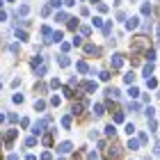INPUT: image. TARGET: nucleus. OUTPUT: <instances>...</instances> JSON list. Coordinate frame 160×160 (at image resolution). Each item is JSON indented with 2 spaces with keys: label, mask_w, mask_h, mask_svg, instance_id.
Returning a JSON list of instances; mask_svg holds the SVG:
<instances>
[{
  "label": "nucleus",
  "mask_w": 160,
  "mask_h": 160,
  "mask_svg": "<svg viewBox=\"0 0 160 160\" xmlns=\"http://www.w3.org/2000/svg\"><path fill=\"white\" fill-rule=\"evenodd\" d=\"M50 119L46 117V119H39V121H34V126H32V133L34 135H41L43 133V128H46V123H48Z\"/></svg>",
  "instance_id": "obj_2"
},
{
  "label": "nucleus",
  "mask_w": 160,
  "mask_h": 160,
  "mask_svg": "<svg viewBox=\"0 0 160 160\" xmlns=\"http://www.w3.org/2000/svg\"><path fill=\"white\" fill-rule=\"evenodd\" d=\"M41 34H43V37H53V34H55V32H53V30H50V28H48V25H43V28H41Z\"/></svg>",
  "instance_id": "obj_21"
},
{
  "label": "nucleus",
  "mask_w": 160,
  "mask_h": 160,
  "mask_svg": "<svg viewBox=\"0 0 160 160\" xmlns=\"http://www.w3.org/2000/svg\"><path fill=\"white\" fill-rule=\"evenodd\" d=\"M142 14H144V16H151V5H149V2L142 5Z\"/></svg>",
  "instance_id": "obj_23"
},
{
  "label": "nucleus",
  "mask_w": 160,
  "mask_h": 160,
  "mask_svg": "<svg viewBox=\"0 0 160 160\" xmlns=\"http://www.w3.org/2000/svg\"><path fill=\"white\" fill-rule=\"evenodd\" d=\"M69 28H71V30H76V28H78V18H69Z\"/></svg>",
  "instance_id": "obj_31"
},
{
  "label": "nucleus",
  "mask_w": 160,
  "mask_h": 160,
  "mask_svg": "<svg viewBox=\"0 0 160 160\" xmlns=\"http://www.w3.org/2000/svg\"><path fill=\"white\" fill-rule=\"evenodd\" d=\"M158 39H160V25H158Z\"/></svg>",
  "instance_id": "obj_50"
},
{
  "label": "nucleus",
  "mask_w": 160,
  "mask_h": 160,
  "mask_svg": "<svg viewBox=\"0 0 160 160\" xmlns=\"http://www.w3.org/2000/svg\"><path fill=\"white\" fill-rule=\"evenodd\" d=\"M142 48L149 50V39L144 37V34H142V37H135L133 43H130V50H142Z\"/></svg>",
  "instance_id": "obj_1"
},
{
  "label": "nucleus",
  "mask_w": 160,
  "mask_h": 160,
  "mask_svg": "<svg viewBox=\"0 0 160 160\" xmlns=\"http://www.w3.org/2000/svg\"><path fill=\"white\" fill-rule=\"evenodd\" d=\"M103 25H105V23H103V18H98V16L94 18V28H103Z\"/></svg>",
  "instance_id": "obj_30"
},
{
  "label": "nucleus",
  "mask_w": 160,
  "mask_h": 160,
  "mask_svg": "<svg viewBox=\"0 0 160 160\" xmlns=\"http://www.w3.org/2000/svg\"><path fill=\"white\" fill-rule=\"evenodd\" d=\"M112 32V23H105L103 25V34H110Z\"/></svg>",
  "instance_id": "obj_32"
},
{
  "label": "nucleus",
  "mask_w": 160,
  "mask_h": 160,
  "mask_svg": "<svg viewBox=\"0 0 160 160\" xmlns=\"http://www.w3.org/2000/svg\"><path fill=\"white\" fill-rule=\"evenodd\" d=\"M137 25H140V18H137V16H130V18L126 21V28H128V30H135Z\"/></svg>",
  "instance_id": "obj_6"
},
{
  "label": "nucleus",
  "mask_w": 160,
  "mask_h": 160,
  "mask_svg": "<svg viewBox=\"0 0 160 160\" xmlns=\"http://www.w3.org/2000/svg\"><path fill=\"white\" fill-rule=\"evenodd\" d=\"M5 140H7V144H12L14 140H16V130H9V133L5 135Z\"/></svg>",
  "instance_id": "obj_15"
},
{
  "label": "nucleus",
  "mask_w": 160,
  "mask_h": 160,
  "mask_svg": "<svg viewBox=\"0 0 160 160\" xmlns=\"http://www.w3.org/2000/svg\"><path fill=\"white\" fill-rule=\"evenodd\" d=\"M25 144H28V147H34V144H37V140H34V137H28Z\"/></svg>",
  "instance_id": "obj_37"
},
{
  "label": "nucleus",
  "mask_w": 160,
  "mask_h": 160,
  "mask_svg": "<svg viewBox=\"0 0 160 160\" xmlns=\"http://www.w3.org/2000/svg\"><path fill=\"white\" fill-rule=\"evenodd\" d=\"M62 5V0H50V7H60Z\"/></svg>",
  "instance_id": "obj_43"
},
{
  "label": "nucleus",
  "mask_w": 160,
  "mask_h": 160,
  "mask_svg": "<svg viewBox=\"0 0 160 160\" xmlns=\"http://www.w3.org/2000/svg\"><path fill=\"white\" fill-rule=\"evenodd\" d=\"M123 82H126V85H133L135 82V73H133V71H128V73L123 76Z\"/></svg>",
  "instance_id": "obj_11"
},
{
  "label": "nucleus",
  "mask_w": 160,
  "mask_h": 160,
  "mask_svg": "<svg viewBox=\"0 0 160 160\" xmlns=\"http://www.w3.org/2000/svg\"><path fill=\"white\" fill-rule=\"evenodd\" d=\"M39 64H41V57H34V60H32V67H34V69H37V67H39Z\"/></svg>",
  "instance_id": "obj_41"
},
{
  "label": "nucleus",
  "mask_w": 160,
  "mask_h": 160,
  "mask_svg": "<svg viewBox=\"0 0 160 160\" xmlns=\"http://www.w3.org/2000/svg\"><path fill=\"white\" fill-rule=\"evenodd\" d=\"M62 39H64V32H62V30H57V32L53 34V41H57V43H62Z\"/></svg>",
  "instance_id": "obj_18"
},
{
  "label": "nucleus",
  "mask_w": 160,
  "mask_h": 160,
  "mask_svg": "<svg viewBox=\"0 0 160 160\" xmlns=\"http://www.w3.org/2000/svg\"><path fill=\"white\" fill-rule=\"evenodd\" d=\"M71 149H73V144H71V142H62L60 147H57V151H60V153H69Z\"/></svg>",
  "instance_id": "obj_9"
},
{
  "label": "nucleus",
  "mask_w": 160,
  "mask_h": 160,
  "mask_svg": "<svg viewBox=\"0 0 160 160\" xmlns=\"http://www.w3.org/2000/svg\"><path fill=\"white\" fill-rule=\"evenodd\" d=\"M147 57H149V62H153V60H156V50L149 48V50H147Z\"/></svg>",
  "instance_id": "obj_27"
},
{
  "label": "nucleus",
  "mask_w": 160,
  "mask_h": 160,
  "mask_svg": "<svg viewBox=\"0 0 160 160\" xmlns=\"http://www.w3.org/2000/svg\"><path fill=\"white\" fill-rule=\"evenodd\" d=\"M28 12H30V7H28V5H21L18 7V16H28Z\"/></svg>",
  "instance_id": "obj_20"
},
{
  "label": "nucleus",
  "mask_w": 160,
  "mask_h": 160,
  "mask_svg": "<svg viewBox=\"0 0 160 160\" xmlns=\"http://www.w3.org/2000/svg\"><path fill=\"white\" fill-rule=\"evenodd\" d=\"M92 2H98V0H92Z\"/></svg>",
  "instance_id": "obj_51"
},
{
  "label": "nucleus",
  "mask_w": 160,
  "mask_h": 160,
  "mask_svg": "<svg viewBox=\"0 0 160 160\" xmlns=\"http://www.w3.org/2000/svg\"><path fill=\"white\" fill-rule=\"evenodd\" d=\"M87 160H98V156H96V151H89V153H87Z\"/></svg>",
  "instance_id": "obj_35"
},
{
  "label": "nucleus",
  "mask_w": 160,
  "mask_h": 160,
  "mask_svg": "<svg viewBox=\"0 0 160 160\" xmlns=\"http://www.w3.org/2000/svg\"><path fill=\"white\" fill-rule=\"evenodd\" d=\"M114 121H117V123L123 121V112H117V114H114Z\"/></svg>",
  "instance_id": "obj_40"
},
{
  "label": "nucleus",
  "mask_w": 160,
  "mask_h": 160,
  "mask_svg": "<svg viewBox=\"0 0 160 160\" xmlns=\"http://www.w3.org/2000/svg\"><path fill=\"white\" fill-rule=\"evenodd\" d=\"M101 80H105V82H108V80H110V71H101Z\"/></svg>",
  "instance_id": "obj_34"
},
{
  "label": "nucleus",
  "mask_w": 160,
  "mask_h": 160,
  "mask_svg": "<svg viewBox=\"0 0 160 160\" xmlns=\"http://www.w3.org/2000/svg\"><path fill=\"white\" fill-rule=\"evenodd\" d=\"M121 156V147H117V144H114V147H110V149H105V158L110 160V158H119Z\"/></svg>",
  "instance_id": "obj_3"
},
{
  "label": "nucleus",
  "mask_w": 160,
  "mask_h": 160,
  "mask_svg": "<svg viewBox=\"0 0 160 160\" xmlns=\"http://www.w3.org/2000/svg\"><path fill=\"white\" fill-rule=\"evenodd\" d=\"M16 37H18L21 41H25V39H28V34H25V30H21V28H18V30H16Z\"/></svg>",
  "instance_id": "obj_25"
},
{
  "label": "nucleus",
  "mask_w": 160,
  "mask_h": 160,
  "mask_svg": "<svg viewBox=\"0 0 160 160\" xmlns=\"http://www.w3.org/2000/svg\"><path fill=\"white\" fill-rule=\"evenodd\" d=\"M2 121H5V114H2V112H0V123H2Z\"/></svg>",
  "instance_id": "obj_49"
},
{
  "label": "nucleus",
  "mask_w": 160,
  "mask_h": 160,
  "mask_svg": "<svg viewBox=\"0 0 160 160\" xmlns=\"http://www.w3.org/2000/svg\"><path fill=\"white\" fill-rule=\"evenodd\" d=\"M110 62H112V69H121V64H123V55L114 53V55L110 57Z\"/></svg>",
  "instance_id": "obj_4"
},
{
  "label": "nucleus",
  "mask_w": 160,
  "mask_h": 160,
  "mask_svg": "<svg viewBox=\"0 0 160 160\" xmlns=\"http://www.w3.org/2000/svg\"><path fill=\"white\" fill-rule=\"evenodd\" d=\"M140 142H142V144H144V142H149V135H147V133H142V135H140Z\"/></svg>",
  "instance_id": "obj_42"
},
{
  "label": "nucleus",
  "mask_w": 160,
  "mask_h": 160,
  "mask_svg": "<svg viewBox=\"0 0 160 160\" xmlns=\"http://www.w3.org/2000/svg\"><path fill=\"white\" fill-rule=\"evenodd\" d=\"M114 133H117L114 123H110V126H105V135H108V137H114Z\"/></svg>",
  "instance_id": "obj_14"
},
{
  "label": "nucleus",
  "mask_w": 160,
  "mask_h": 160,
  "mask_svg": "<svg viewBox=\"0 0 160 160\" xmlns=\"http://www.w3.org/2000/svg\"><path fill=\"white\" fill-rule=\"evenodd\" d=\"M158 156H160V149H158Z\"/></svg>",
  "instance_id": "obj_53"
},
{
  "label": "nucleus",
  "mask_w": 160,
  "mask_h": 160,
  "mask_svg": "<svg viewBox=\"0 0 160 160\" xmlns=\"http://www.w3.org/2000/svg\"><path fill=\"white\" fill-rule=\"evenodd\" d=\"M126 133H128V137L135 135V126H133V123H126Z\"/></svg>",
  "instance_id": "obj_28"
},
{
  "label": "nucleus",
  "mask_w": 160,
  "mask_h": 160,
  "mask_svg": "<svg viewBox=\"0 0 160 160\" xmlns=\"http://www.w3.org/2000/svg\"><path fill=\"white\" fill-rule=\"evenodd\" d=\"M140 144H142L140 140H133V137H130V140H128V149L130 151H137V149H140Z\"/></svg>",
  "instance_id": "obj_10"
},
{
  "label": "nucleus",
  "mask_w": 160,
  "mask_h": 160,
  "mask_svg": "<svg viewBox=\"0 0 160 160\" xmlns=\"http://www.w3.org/2000/svg\"><path fill=\"white\" fill-rule=\"evenodd\" d=\"M14 103H23V94H14Z\"/></svg>",
  "instance_id": "obj_36"
},
{
  "label": "nucleus",
  "mask_w": 160,
  "mask_h": 160,
  "mask_svg": "<svg viewBox=\"0 0 160 160\" xmlns=\"http://www.w3.org/2000/svg\"><path fill=\"white\" fill-rule=\"evenodd\" d=\"M94 114H96V117H101V114H103V105H101V103L94 105Z\"/></svg>",
  "instance_id": "obj_24"
},
{
  "label": "nucleus",
  "mask_w": 160,
  "mask_h": 160,
  "mask_svg": "<svg viewBox=\"0 0 160 160\" xmlns=\"http://www.w3.org/2000/svg\"><path fill=\"white\" fill-rule=\"evenodd\" d=\"M25 160H37V156H28Z\"/></svg>",
  "instance_id": "obj_48"
},
{
  "label": "nucleus",
  "mask_w": 160,
  "mask_h": 160,
  "mask_svg": "<svg viewBox=\"0 0 160 160\" xmlns=\"http://www.w3.org/2000/svg\"><path fill=\"white\" fill-rule=\"evenodd\" d=\"M147 87H149V89H156V87H158V80H156V78H147Z\"/></svg>",
  "instance_id": "obj_17"
},
{
  "label": "nucleus",
  "mask_w": 160,
  "mask_h": 160,
  "mask_svg": "<svg viewBox=\"0 0 160 160\" xmlns=\"http://www.w3.org/2000/svg\"><path fill=\"white\" fill-rule=\"evenodd\" d=\"M50 158H53L50 153H41V160H50Z\"/></svg>",
  "instance_id": "obj_45"
},
{
  "label": "nucleus",
  "mask_w": 160,
  "mask_h": 160,
  "mask_svg": "<svg viewBox=\"0 0 160 160\" xmlns=\"http://www.w3.org/2000/svg\"><path fill=\"white\" fill-rule=\"evenodd\" d=\"M82 110H85V103H82V101L71 105V114H82Z\"/></svg>",
  "instance_id": "obj_7"
},
{
  "label": "nucleus",
  "mask_w": 160,
  "mask_h": 160,
  "mask_svg": "<svg viewBox=\"0 0 160 160\" xmlns=\"http://www.w3.org/2000/svg\"><path fill=\"white\" fill-rule=\"evenodd\" d=\"M130 96H133V98H137V96H140V92H137V87H133V85H130Z\"/></svg>",
  "instance_id": "obj_29"
},
{
  "label": "nucleus",
  "mask_w": 160,
  "mask_h": 160,
  "mask_svg": "<svg viewBox=\"0 0 160 160\" xmlns=\"http://www.w3.org/2000/svg\"><path fill=\"white\" fill-rule=\"evenodd\" d=\"M43 144H46V147L53 144V133H46V135H43Z\"/></svg>",
  "instance_id": "obj_22"
},
{
  "label": "nucleus",
  "mask_w": 160,
  "mask_h": 160,
  "mask_svg": "<svg viewBox=\"0 0 160 160\" xmlns=\"http://www.w3.org/2000/svg\"><path fill=\"white\" fill-rule=\"evenodd\" d=\"M62 126H64V128H71V117H64V119H62Z\"/></svg>",
  "instance_id": "obj_33"
},
{
  "label": "nucleus",
  "mask_w": 160,
  "mask_h": 160,
  "mask_svg": "<svg viewBox=\"0 0 160 160\" xmlns=\"http://www.w3.org/2000/svg\"><path fill=\"white\" fill-rule=\"evenodd\" d=\"M80 89H85V92H96V82H92V80H85L82 85H80Z\"/></svg>",
  "instance_id": "obj_5"
},
{
  "label": "nucleus",
  "mask_w": 160,
  "mask_h": 160,
  "mask_svg": "<svg viewBox=\"0 0 160 160\" xmlns=\"http://www.w3.org/2000/svg\"><path fill=\"white\" fill-rule=\"evenodd\" d=\"M57 62H60V67H69V64H71V60L67 55H60V60H57Z\"/></svg>",
  "instance_id": "obj_16"
},
{
  "label": "nucleus",
  "mask_w": 160,
  "mask_h": 160,
  "mask_svg": "<svg viewBox=\"0 0 160 160\" xmlns=\"http://www.w3.org/2000/svg\"><path fill=\"white\" fill-rule=\"evenodd\" d=\"M0 21H7V14L5 12H0Z\"/></svg>",
  "instance_id": "obj_46"
},
{
  "label": "nucleus",
  "mask_w": 160,
  "mask_h": 160,
  "mask_svg": "<svg viewBox=\"0 0 160 160\" xmlns=\"http://www.w3.org/2000/svg\"><path fill=\"white\" fill-rule=\"evenodd\" d=\"M151 73H153V64H151V62H149V64H144V76H147V78H149Z\"/></svg>",
  "instance_id": "obj_19"
},
{
  "label": "nucleus",
  "mask_w": 160,
  "mask_h": 160,
  "mask_svg": "<svg viewBox=\"0 0 160 160\" xmlns=\"http://www.w3.org/2000/svg\"><path fill=\"white\" fill-rule=\"evenodd\" d=\"M64 5H67V7H73V5H76V0H64Z\"/></svg>",
  "instance_id": "obj_44"
},
{
  "label": "nucleus",
  "mask_w": 160,
  "mask_h": 160,
  "mask_svg": "<svg viewBox=\"0 0 160 160\" xmlns=\"http://www.w3.org/2000/svg\"><path fill=\"white\" fill-rule=\"evenodd\" d=\"M43 108H46V103H43L41 98H39V101H34V110H43Z\"/></svg>",
  "instance_id": "obj_26"
},
{
  "label": "nucleus",
  "mask_w": 160,
  "mask_h": 160,
  "mask_svg": "<svg viewBox=\"0 0 160 160\" xmlns=\"http://www.w3.org/2000/svg\"><path fill=\"white\" fill-rule=\"evenodd\" d=\"M76 69L80 71V73H87V71H89V67H87V62H78V64H76Z\"/></svg>",
  "instance_id": "obj_13"
},
{
  "label": "nucleus",
  "mask_w": 160,
  "mask_h": 160,
  "mask_svg": "<svg viewBox=\"0 0 160 160\" xmlns=\"http://www.w3.org/2000/svg\"><path fill=\"white\" fill-rule=\"evenodd\" d=\"M50 9H53V7H50V5H46V7L41 9V14H43V16H48V14H50Z\"/></svg>",
  "instance_id": "obj_38"
},
{
  "label": "nucleus",
  "mask_w": 160,
  "mask_h": 160,
  "mask_svg": "<svg viewBox=\"0 0 160 160\" xmlns=\"http://www.w3.org/2000/svg\"><path fill=\"white\" fill-rule=\"evenodd\" d=\"M119 94H121V92L117 89V87H108V92H105V96H108V98H119Z\"/></svg>",
  "instance_id": "obj_8"
},
{
  "label": "nucleus",
  "mask_w": 160,
  "mask_h": 160,
  "mask_svg": "<svg viewBox=\"0 0 160 160\" xmlns=\"http://www.w3.org/2000/svg\"><path fill=\"white\" fill-rule=\"evenodd\" d=\"M0 89H2V82H0Z\"/></svg>",
  "instance_id": "obj_52"
},
{
  "label": "nucleus",
  "mask_w": 160,
  "mask_h": 160,
  "mask_svg": "<svg viewBox=\"0 0 160 160\" xmlns=\"http://www.w3.org/2000/svg\"><path fill=\"white\" fill-rule=\"evenodd\" d=\"M85 53H87V55H94V53H98V48L94 46V43H87V46H85Z\"/></svg>",
  "instance_id": "obj_12"
},
{
  "label": "nucleus",
  "mask_w": 160,
  "mask_h": 160,
  "mask_svg": "<svg viewBox=\"0 0 160 160\" xmlns=\"http://www.w3.org/2000/svg\"><path fill=\"white\" fill-rule=\"evenodd\" d=\"M9 160H18V156H16V153H12V156H9Z\"/></svg>",
  "instance_id": "obj_47"
},
{
  "label": "nucleus",
  "mask_w": 160,
  "mask_h": 160,
  "mask_svg": "<svg viewBox=\"0 0 160 160\" xmlns=\"http://www.w3.org/2000/svg\"><path fill=\"white\" fill-rule=\"evenodd\" d=\"M153 114H156L153 108H147V117H149V119H153Z\"/></svg>",
  "instance_id": "obj_39"
}]
</instances>
